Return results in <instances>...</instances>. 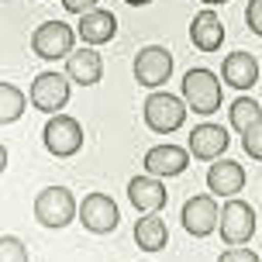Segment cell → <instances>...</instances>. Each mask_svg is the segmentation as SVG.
Wrapping results in <instances>:
<instances>
[{
	"label": "cell",
	"instance_id": "obj_1",
	"mask_svg": "<svg viewBox=\"0 0 262 262\" xmlns=\"http://www.w3.org/2000/svg\"><path fill=\"white\" fill-rule=\"evenodd\" d=\"M183 104L186 111H193V114H217L221 111V79L214 76L210 69L204 66H196L183 76Z\"/></svg>",
	"mask_w": 262,
	"mask_h": 262
},
{
	"label": "cell",
	"instance_id": "obj_2",
	"mask_svg": "<svg viewBox=\"0 0 262 262\" xmlns=\"http://www.w3.org/2000/svg\"><path fill=\"white\" fill-rule=\"evenodd\" d=\"M76 196L66 186H45L38 196H35V217L45 228H66V224L76 221Z\"/></svg>",
	"mask_w": 262,
	"mask_h": 262
},
{
	"label": "cell",
	"instance_id": "obj_3",
	"mask_svg": "<svg viewBox=\"0 0 262 262\" xmlns=\"http://www.w3.org/2000/svg\"><path fill=\"white\" fill-rule=\"evenodd\" d=\"M41 142L55 159H73L83 148V124L69 114H52L41 128Z\"/></svg>",
	"mask_w": 262,
	"mask_h": 262
},
{
	"label": "cell",
	"instance_id": "obj_4",
	"mask_svg": "<svg viewBox=\"0 0 262 262\" xmlns=\"http://www.w3.org/2000/svg\"><path fill=\"white\" fill-rule=\"evenodd\" d=\"M73 49H76V28H69L66 21H45L31 35V52L45 62L66 59Z\"/></svg>",
	"mask_w": 262,
	"mask_h": 262
},
{
	"label": "cell",
	"instance_id": "obj_5",
	"mask_svg": "<svg viewBox=\"0 0 262 262\" xmlns=\"http://www.w3.org/2000/svg\"><path fill=\"white\" fill-rule=\"evenodd\" d=\"M142 114H145V124L156 131V135H172L176 128H183L186 104H183V97H172V93L156 90L148 100H145Z\"/></svg>",
	"mask_w": 262,
	"mask_h": 262
},
{
	"label": "cell",
	"instance_id": "obj_6",
	"mask_svg": "<svg viewBox=\"0 0 262 262\" xmlns=\"http://www.w3.org/2000/svg\"><path fill=\"white\" fill-rule=\"evenodd\" d=\"M217 228H221L224 245H249V238L255 235V210L245 200L228 196V204L217 214Z\"/></svg>",
	"mask_w": 262,
	"mask_h": 262
},
{
	"label": "cell",
	"instance_id": "obj_7",
	"mask_svg": "<svg viewBox=\"0 0 262 262\" xmlns=\"http://www.w3.org/2000/svg\"><path fill=\"white\" fill-rule=\"evenodd\" d=\"M28 104L41 111V114H59L66 104H69V76L62 73H38L35 83H31V90H28Z\"/></svg>",
	"mask_w": 262,
	"mask_h": 262
},
{
	"label": "cell",
	"instance_id": "obj_8",
	"mask_svg": "<svg viewBox=\"0 0 262 262\" xmlns=\"http://www.w3.org/2000/svg\"><path fill=\"white\" fill-rule=\"evenodd\" d=\"M76 217L86 231H93V235H111V231H118V221H121L118 204L107 193H86L83 204L76 207Z\"/></svg>",
	"mask_w": 262,
	"mask_h": 262
},
{
	"label": "cell",
	"instance_id": "obj_9",
	"mask_svg": "<svg viewBox=\"0 0 262 262\" xmlns=\"http://www.w3.org/2000/svg\"><path fill=\"white\" fill-rule=\"evenodd\" d=\"M172 76V52L162 45H145L142 52L135 55V79L138 86L159 90L162 83H169Z\"/></svg>",
	"mask_w": 262,
	"mask_h": 262
},
{
	"label": "cell",
	"instance_id": "obj_10",
	"mask_svg": "<svg viewBox=\"0 0 262 262\" xmlns=\"http://www.w3.org/2000/svg\"><path fill=\"white\" fill-rule=\"evenodd\" d=\"M217 200L210 193H196L190 196L183 204V214H180V221H183V228L190 231L193 238H207L217 231Z\"/></svg>",
	"mask_w": 262,
	"mask_h": 262
},
{
	"label": "cell",
	"instance_id": "obj_11",
	"mask_svg": "<svg viewBox=\"0 0 262 262\" xmlns=\"http://www.w3.org/2000/svg\"><path fill=\"white\" fill-rule=\"evenodd\" d=\"M145 172L148 176H156V180H162V176H180V172H186V166H190V152L186 148H180V145H156V148H148L145 152Z\"/></svg>",
	"mask_w": 262,
	"mask_h": 262
},
{
	"label": "cell",
	"instance_id": "obj_12",
	"mask_svg": "<svg viewBox=\"0 0 262 262\" xmlns=\"http://www.w3.org/2000/svg\"><path fill=\"white\" fill-rule=\"evenodd\" d=\"M228 131L221 124H196L190 131V142H186V152L200 162H214V159L224 156V148H228Z\"/></svg>",
	"mask_w": 262,
	"mask_h": 262
},
{
	"label": "cell",
	"instance_id": "obj_13",
	"mask_svg": "<svg viewBox=\"0 0 262 262\" xmlns=\"http://www.w3.org/2000/svg\"><path fill=\"white\" fill-rule=\"evenodd\" d=\"M128 200L135 204V210H142V214H159V210L166 207V200H169V193H166V186H162V180H156V176H135L128 183Z\"/></svg>",
	"mask_w": 262,
	"mask_h": 262
},
{
	"label": "cell",
	"instance_id": "obj_14",
	"mask_svg": "<svg viewBox=\"0 0 262 262\" xmlns=\"http://www.w3.org/2000/svg\"><path fill=\"white\" fill-rule=\"evenodd\" d=\"M66 76L69 83H79V86H97L104 79V59L93 49H73L66 55Z\"/></svg>",
	"mask_w": 262,
	"mask_h": 262
},
{
	"label": "cell",
	"instance_id": "obj_15",
	"mask_svg": "<svg viewBox=\"0 0 262 262\" xmlns=\"http://www.w3.org/2000/svg\"><path fill=\"white\" fill-rule=\"evenodd\" d=\"M245 166H238L235 159H214V166L207 169V186L217 196H235L245 190Z\"/></svg>",
	"mask_w": 262,
	"mask_h": 262
},
{
	"label": "cell",
	"instance_id": "obj_16",
	"mask_svg": "<svg viewBox=\"0 0 262 262\" xmlns=\"http://www.w3.org/2000/svg\"><path fill=\"white\" fill-rule=\"evenodd\" d=\"M76 35L86 45H107V41L118 35V17L104 7H93V11L79 14V25H76Z\"/></svg>",
	"mask_w": 262,
	"mask_h": 262
},
{
	"label": "cell",
	"instance_id": "obj_17",
	"mask_svg": "<svg viewBox=\"0 0 262 262\" xmlns=\"http://www.w3.org/2000/svg\"><path fill=\"white\" fill-rule=\"evenodd\" d=\"M221 79L235 90H252L259 83V62L252 52H231L221 62Z\"/></svg>",
	"mask_w": 262,
	"mask_h": 262
},
{
	"label": "cell",
	"instance_id": "obj_18",
	"mask_svg": "<svg viewBox=\"0 0 262 262\" xmlns=\"http://www.w3.org/2000/svg\"><path fill=\"white\" fill-rule=\"evenodd\" d=\"M190 41H193L200 52H217L224 41V25L221 17L214 14V7H204L200 14H193V25H190Z\"/></svg>",
	"mask_w": 262,
	"mask_h": 262
},
{
	"label": "cell",
	"instance_id": "obj_19",
	"mask_svg": "<svg viewBox=\"0 0 262 262\" xmlns=\"http://www.w3.org/2000/svg\"><path fill=\"white\" fill-rule=\"evenodd\" d=\"M135 242L142 252H162L166 242H169V228L159 214H145L135 221Z\"/></svg>",
	"mask_w": 262,
	"mask_h": 262
},
{
	"label": "cell",
	"instance_id": "obj_20",
	"mask_svg": "<svg viewBox=\"0 0 262 262\" xmlns=\"http://www.w3.org/2000/svg\"><path fill=\"white\" fill-rule=\"evenodd\" d=\"M25 107H28L25 90H17L14 83H0V124H14V121H21Z\"/></svg>",
	"mask_w": 262,
	"mask_h": 262
},
{
	"label": "cell",
	"instance_id": "obj_21",
	"mask_svg": "<svg viewBox=\"0 0 262 262\" xmlns=\"http://www.w3.org/2000/svg\"><path fill=\"white\" fill-rule=\"evenodd\" d=\"M228 114H231V128L235 131H249L252 124L262 121V107H259V100H252V97H238Z\"/></svg>",
	"mask_w": 262,
	"mask_h": 262
},
{
	"label": "cell",
	"instance_id": "obj_22",
	"mask_svg": "<svg viewBox=\"0 0 262 262\" xmlns=\"http://www.w3.org/2000/svg\"><path fill=\"white\" fill-rule=\"evenodd\" d=\"M0 262H28V245L14 235H0Z\"/></svg>",
	"mask_w": 262,
	"mask_h": 262
},
{
	"label": "cell",
	"instance_id": "obj_23",
	"mask_svg": "<svg viewBox=\"0 0 262 262\" xmlns=\"http://www.w3.org/2000/svg\"><path fill=\"white\" fill-rule=\"evenodd\" d=\"M242 148L249 152V159L262 162V121H259V124H252L249 131H242Z\"/></svg>",
	"mask_w": 262,
	"mask_h": 262
},
{
	"label": "cell",
	"instance_id": "obj_24",
	"mask_svg": "<svg viewBox=\"0 0 262 262\" xmlns=\"http://www.w3.org/2000/svg\"><path fill=\"white\" fill-rule=\"evenodd\" d=\"M217 262H262V259L252 249H238V245H231L228 252H221V259H217Z\"/></svg>",
	"mask_w": 262,
	"mask_h": 262
},
{
	"label": "cell",
	"instance_id": "obj_25",
	"mask_svg": "<svg viewBox=\"0 0 262 262\" xmlns=\"http://www.w3.org/2000/svg\"><path fill=\"white\" fill-rule=\"evenodd\" d=\"M245 21H249V28L262 38V0H249V7H245Z\"/></svg>",
	"mask_w": 262,
	"mask_h": 262
},
{
	"label": "cell",
	"instance_id": "obj_26",
	"mask_svg": "<svg viewBox=\"0 0 262 262\" xmlns=\"http://www.w3.org/2000/svg\"><path fill=\"white\" fill-rule=\"evenodd\" d=\"M62 7L69 14H86V11H93V7H97V0H62Z\"/></svg>",
	"mask_w": 262,
	"mask_h": 262
},
{
	"label": "cell",
	"instance_id": "obj_27",
	"mask_svg": "<svg viewBox=\"0 0 262 262\" xmlns=\"http://www.w3.org/2000/svg\"><path fill=\"white\" fill-rule=\"evenodd\" d=\"M7 169V148H4V145H0V172Z\"/></svg>",
	"mask_w": 262,
	"mask_h": 262
},
{
	"label": "cell",
	"instance_id": "obj_28",
	"mask_svg": "<svg viewBox=\"0 0 262 262\" xmlns=\"http://www.w3.org/2000/svg\"><path fill=\"white\" fill-rule=\"evenodd\" d=\"M124 4H131V7H148L152 0H124Z\"/></svg>",
	"mask_w": 262,
	"mask_h": 262
},
{
	"label": "cell",
	"instance_id": "obj_29",
	"mask_svg": "<svg viewBox=\"0 0 262 262\" xmlns=\"http://www.w3.org/2000/svg\"><path fill=\"white\" fill-rule=\"evenodd\" d=\"M204 4H207V7H217V4H221V7H224L228 0H204Z\"/></svg>",
	"mask_w": 262,
	"mask_h": 262
}]
</instances>
